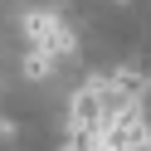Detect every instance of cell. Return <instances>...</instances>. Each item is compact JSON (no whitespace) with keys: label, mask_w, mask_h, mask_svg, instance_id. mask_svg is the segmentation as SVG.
<instances>
[{"label":"cell","mask_w":151,"mask_h":151,"mask_svg":"<svg viewBox=\"0 0 151 151\" xmlns=\"http://www.w3.org/2000/svg\"><path fill=\"white\" fill-rule=\"evenodd\" d=\"M102 112H107V102H102V88H83L78 98H73V132H93L102 122Z\"/></svg>","instance_id":"6da1fadb"},{"label":"cell","mask_w":151,"mask_h":151,"mask_svg":"<svg viewBox=\"0 0 151 151\" xmlns=\"http://www.w3.org/2000/svg\"><path fill=\"white\" fill-rule=\"evenodd\" d=\"M24 73H29V78H49L54 73V54L44 49V44H34V54L24 59Z\"/></svg>","instance_id":"3957f363"},{"label":"cell","mask_w":151,"mask_h":151,"mask_svg":"<svg viewBox=\"0 0 151 151\" xmlns=\"http://www.w3.org/2000/svg\"><path fill=\"white\" fill-rule=\"evenodd\" d=\"M44 49H49L54 59H63V54H78V39H73L63 24H54V29H49V39H44Z\"/></svg>","instance_id":"7a4b0ae2"},{"label":"cell","mask_w":151,"mask_h":151,"mask_svg":"<svg viewBox=\"0 0 151 151\" xmlns=\"http://www.w3.org/2000/svg\"><path fill=\"white\" fill-rule=\"evenodd\" d=\"M54 24H59L54 15H29V20H24V34H29L34 44H44V39H49V29H54Z\"/></svg>","instance_id":"277c9868"}]
</instances>
